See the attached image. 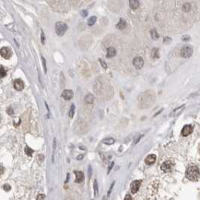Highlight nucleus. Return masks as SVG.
<instances>
[{"instance_id":"nucleus-1","label":"nucleus","mask_w":200,"mask_h":200,"mask_svg":"<svg viewBox=\"0 0 200 200\" xmlns=\"http://www.w3.org/2000/svg\"><path fill=\"white\" fill-rule=\"evenodd\" d=\"M185 176L187 179L191 180V181H197V180H198L200 176L199 169L197 168V166H194V165L189 166L186 170Z\"/></svg>"},{"instance_id":"nucleus-2","label":"nucleus","mask_w":200,"mask_h":200,"mask_svg":"<svg viewBox=\"0 0 200 200\" xmlns=\"http://www.w3.org/2000/svg\"><path fill=\"white\" fill-rule=\"evenodd\" d=\"M67 25L64 22H57L55 24V32L59 36H62L67 31Z\"/></svg>"},{"instance_id":"nucleus-3","label":"nucleus","mask_w":200,"mask_h":200,"mask_svg":"<svg viewBox=\"0 0 200 200\" xmlns=\"http://www.w3.org/2000/svg\"><path fill=\"white\" fill-rule=\"evenodd\" d=\"M173 166H174V163H173V162H172V161H170V160H168V161H165V162H163L162 165H161V169L162 170V172H171V171L172 170Z\"/></svg>"},{"instance_id":"nucleus-4","label":"nucleus","mask_w":200,"mask_h":200,"mask_svg":"<svg viewBox=\"0 0 200 200\" xmlns=\"http://www.w3.org/2000/svg\"><path fill=\"white\" fill-rule=\"evenodd\" d=\"M192 54H193V49H192V47L191 46H183L182 48V50H181V55L182 56V57H184V58H188V57H190V56L192 55Z\"/></svg>"},{"instance_id":"nucleus-5","label":"nucleus","mask_w":200,"mask_h":200,"mask_svg":"<svg viewBox=\"0 0 200 200\" xmlns=\"http://www.w3.org/2000/svg\"><path fill=\"white\" fill-rule=\"evenodd\" d=\"M133 65H134V67H136V68L139 69V68H141V67H143V65H144V61H143V59H142L141 57L137 56V57H135V58H134Z\"/></svg>"},{"instance_id":"nucleus-6","label":"nucleus","mask_w":200,"mask_h":200,"mask_svg":"<svg viewBox=\"0 0 200 200\" xmlns=\"http://www.w3.org/2000/svg\"><path fill=\"white\" fill-rule=\"evenodd\" d=\"M11 55H12V52L8 47H2L1 48V55H2V57L6 58V59H8L11 56Z\"/></svg>"},{"instance_id":"nucleus-7","label":"nucleus","mask_w":200,"mask_h":200,"mask_svg":"<svg viewBox=\"0 0 200 200\" xmlns=\"http://www.w3.org/2000/svg\"><path fill=\"white\" fill-rule=\"evenodd\" d=\"M140 183H141V181H134L132 183H131V186H130V188H131V192L133 194L137 193V191H138V189H139V187H140Z\"/></svg>"},{"instance_id":"nucleus-8","label":"nucleus","mask_w":200,"mask_h":200,"mask_svg":"<svg viewBox=\"0 0 200 200\" xmlns=\"http://www.w3.org/2000/svg\"><path fill=\"white\" fill-rule=\"evenodd\" d=\"M192 132H193V127H192V126H189V125H186V126H184L183 128H182V135L183 137H187V136H189Z\"/></svg>"},{"instance_id":"nucleus-9","label":"nucleus","mask_w":200,"mask_h":200,"mask_svg":"<svg viewBox=\"0 0 200 200\" xmlns=\"http://www.w3.org/2000/svg\"><path fill=\"white\" fill-rule=\"evenodd\" d=\"M14 88L17 91H22L24 89V82L21 79H16L14 81Z\"/></svg>"},{"instance_id":"nucleus-10","label":"nucleus","mask_w":200,"mask_h":200,"mask_svg":"<svg viewBox=\"0 0 200 200\" xmlns=\"http://www.w3.org/2000/svg\"><path fill=\"white\" fill-rule=\"evenodd\" d=\"M72 97H73V91H71V90H65L62 92V98H64L67 101L70 100Z\"/></svg>"},{"instance_id":"nucleus-11","label":"nucleus","mask_w":200,"mask_h":200,"mask_svg":"<svg viewBox=\"0 0 200 200\" xmlns=\"http://www.w3.org/2000/svg\"><path fill=\"white\" fill-rule=\"evenodd\" d=\"M155 162H156V155H154V154L148 155L147 158L145 159V162H146L147 165L153 164Z\"/></svg>"},{"instance_id":"nucleus-12","label":"nucleus","mask_w":200,"mask_h":200,"mask_svg":"<svg viewBox=\"0 0 200 200\" xmlns=\"http://www.w3.org/2000/svg\"><path fill=\"white\" fill-rule=\"evenodd\" d=\"M75 175H76V182H81L84 180V173L80 171H76Z\"/></svg>"},{"instance_id":"nucleus-13","label":"nucleus","mask_w":200,"mask_h":200,"mask_svg":"<svg viewBox=\"0 0 200 200\" xmlns=\"http://www.w3.org/2000/svg\"><path fill=\"white\" fill-rule=\"evenodd\" d=\"M116 27H117V29H119V30H123V29H125L127 27V21L125 20L124 18H120L119 22L116 24Z\"/></svg>"},{"instance_id":"nucleus-14","label":"nucleus","mask_w":200,"mask_h":200,"mask_svg":"<svg viewBox=\"0 0 200 200\" xmlns=\"http://www.w3.org/2000/svg\"><path fill=\"white\" fill-rule=\"evenodd\" d=\"M129 5H130V7H131V8L137 9V7H139V1H137V0H130Z\"/></svg>"},{"instance_id":"nucleus-15","label":"nucleus","mask_w":200,"mask_h":200,"mask_svg":"<svg viewBox=\"0 0 200 200\" xmlns=\"http://www.w3.org/2000/svg\"><path fill=\"white\" fill-rule=\"evenodd\" d=\"M84 100L87 103H92L93 101H94V96L91 94V93H89V94H87L85 96Z\"/></svg>"},{"instance_id":"nucleus-16","label":"nucleus","mask_w":200,"mask_h":200,"mask_svg":"<svg viewBox=\"0 0 200 200\" xmlns=\"http://www.w3.org/2000/svg\"><path fill=\"white\" fill-rule=\"evenodd\" d=\"M116 54V50L113 48V47H110V48H108V50H107V57H112V56H114Z\"/></svg>"},{"instance_id":"nucleus-17","label":"nucleus","mask_w":200,"mask_h":200,"mask_svg":"<svg viewBox=\"0 0 200 200\" xmlns=\"http://www.w3.org/2000/svg\"><path fill=\"white\" fill-rule=\"evenodd\" d=\"M151 56L153 58H158L159 57V50L158 48H153L151 51Z\"/></svg>"},{"instance_id":"nucleus-18","label":"nucleus","mask_w":200,"mask_h":200,"mask_svg":"<svg viewBox=\"0 0 200 200\" xmlns=\"http://www.w3.org/2000/svg\"><path fill=\"white\" fill-rule=\"evenodd\" d=\"M103 143L106 145H112L114 143V139L112 138V137H109V138H106V139H104L103 140Z\"/></svg>"},{"instance_id":"nucleus-19","label":"nucleus","mask_w":200,"mask_h":200,"mask_svg":"<svg viewBox=\"0 0 200 200\" xmlns=\"http://www.w3.org/2000/svg\"><path fill=\"white\" fill-rule=\"evenodd\" d=\"M184 108V105H182V106H181V107H179L178 109H176V110H174L173 112L171 113V116H173V115H176V114H178L181 111H182V109Z\"/></svg>"},{"instance_id":"nucleus-20","label":"nucleus","mask_w":200,"mask_h":200,"mask_svg":"<svg viewBox=\"0 0 200 200\" xmlns=\"http://www.w3.org/2000/svg\"><path fill=\"white\" fill-rule=\"evenodd\" d=\"M151 37H152V39H154V40H157V39H159V37H160V35H159L158 33H157V32H156V30H151Z\"/></svg>"},{"instance_id":"nucleus-21","label":"nucleus","mask_w":200,"mask_h":200,"mask_svg":"<svg viewBox=\"0 0 200 200\" xmlns=\"http://www.w3.org/2000/svg\"><path fill=\"white\" fill-rule=\"evenodd\" d=\"M96 19H97V18H96V17H91V18L88 19V25H89V26H92V25L96 22Z\"/></svg>"},{"instance_id":"nucleus-22","label":"nucleus","mask_w":200,"mask_h":200,"mask_svg":"<svg viewBox=\"0 0 200 200\" xmlns=\"http://www.w3.org/2000/svg\"><path fill=\"white\" fill-rule=\"evenodd\" d=\"M25 153L28 155V156H30V157H31V156L32 155V153H33V150H32L30 147H25Z\"/></svg>"},{"instance_id":"nucleus-23","label":"nucleus","mask_w":200,"mask_h":200,"mask_svg":"<svg viewBox=\"0 0 200 200\" xmlns=\"http://www.w3.org/2000/svg\"><path fill=\"white\" fill-rule=\"evenodd\" d=\"M94 194H95V197H97L98 196V182H97V180H94Z\"/></svg>"},{"instance_id":"nucleus-24","label":"nucleus","mask_w":200,"mask_h":200,"mask_svg":"<svg viewBox=\"0 0 200 200\" xmlns=\"http://www.w3.org/2000/svg\"><path fill=\"white\" fill-rule=\"evenodd\" d=\"M74 113H75V105H74V104H72V106H71L70 110H69V113H68V115H69V117H73V116H74Z\"/></svg>"},{"instance_id":"nucleus-25","label":"nucleus","mask_w":200,"mask_h":200,"mask_svg":"<svg viewBox=\"0 0 200 200\" xmlns=\"http://www.w3.org/2000/svg\"><path fill=\"white\" fill-rule=\"evenodd\" d=\"M182 9L187 12V11L190 9V5H189V4H184V5H183V7H182Z\"/></svg>"},{"instance_id":"nucleus-26","label":"nucleus","mask_w":200,"mask_h":200,"mask_svg":"<svg viewBox=\"0 0 200 200\" xmlns=\"http://www.w3.org/2000/svg\"><path fill=\"white\" fill-rule=\"evenodd\" d=\"M42 64H43V69H44V72H47V68H46V62H45V59H44V57L43 56H42Z\"/></svg>"},{"instance_id":"nucleus-27","label":"nucleus","mask_w":200,"mask_h":200,"mask_svg":"<svg viewBox=\"0 0 200 200\" xmlns=\"http://www.w3.org/2000/svg\"><path fill=\"white\" fill-rule=\"evenodd\" d=\"M99 61H100V63H101V65H102V67H103L104 69H106V68H107V65H106L105 62H104V61H103L102 59H100Z\"/></svg>"},{"instance_id":"nucleus-28","label":"nucleus","mask_w":200,"mask_h":200,"mask_svg":"<svg viewBox=\"0 0 200 200\" xmlns=\"http://www.w3.org/2000/svg\"><path fill=\"white\" fill-rule=\"evenodd\" d=\"M37 200H45V196L43 194H41L37 197Z\"/></svg>"},{"instance_id":"nucleus-29","label":"nucleus","mask_w":200,"mask_h":200,"mask_svg":"<svg viewBox=\"0 0 200 200\" xmlns=\"http://www.w3.org/2000/svg\"><path fill=\"white\" fill-rule=\"evenodd\" d=\"M6 76V71L4 69V67L1 66V77H4Z\"/></svg>"},{"instance_id":"nucleus-30","label":"nucleus","mask_w":200,"mask_h":200,"mask_svg":"<svg viewBox=\"0 0 200 200\" xmlns=\"http://www.w3.org/2000/svg\"><path fill=\"white\" fill-rule=\"evenodd\" d=\"M41 40H42V43H44V41H45V36H44V33H43V32L42 31V34H41Z\"/></svg>"},{"instance_id":"nucleus-31","label":"nucleus","mask_w":200,"mask_h":200,"mask_svg":"<svg viewBox=\"0 0 200 200\" xmlns=\"http://www.w3.org/2000/svg\"><path fill=\"white\" fill-rule=\"evenodd\" d=\"M113 165H114V163H113V162H112V163L110 164L109 168H108V171H107V173H109V172H111V170H112V168L113 167Z\"/></svg>"},{"instance_id":"nucleus-32","label":"nucleus","mask_w":200,"mask_h":200,"mask_svg":"<svg viewBox=\"0 0 200 200\" xmlns=\"http://www.w3.org/2000/svg\"><path fill=\"white\" fill-rule=\"evenodd\" d=\"M81 15H82V17H86L88 15V12L86 10H82L81 11Z\"/></svg>"},{"instance_id":"nucleus-33","label":"nucleus","mask_w":200,"mask_h":200,"mask_svg":"<svg viewBox=\"0 0 200 200\" xmlns=\"http://www.w3.org/2000/svg\"><path fill=\"white\" fill-rule=\"evenodd\" d=\"M4 189L6 190V191H9V189H10V186L8 185V184H5V185H4Z\"/></svg>"},{"instance_id":"nucleus-34","label":"nucleus","mask_w":200,"mask_h":200,"mask_svg":"<svg viewBox=\"0 0 200 200\" xmlns=\"http://www.w3.org/2000/svg\"><path fill=\"white\" fill-rule=\"evenodd\" d=\"M125 200H132V197H130V195H127L125 197Z\"/></svg>"},{"instance_id":"nucleus-35","label":"nucleus","mask_w":200,"mask_h":200,"mask_svg":"<svg viewBox=\"0 0 200 200\" xmlns=\"http://www.w3.org/2000/svg\"><path fill=\"white\" fill-rule=\"evenodd\" d=\"M113 184H114V182H112V185H111V187H110L109 192H108V196H109L110 194H111V192H112V186H113Z\"/></svg>"},{"instance_id":"nucleus-36","label":"nucleus","mask_w":200,"mask_h":200,"mask_svg":"<svg viewBox=\"0 0 200 200\" xmlns=\"http://www.w3.org/2000/svg\"><path fill=\"white\" fill-rule=\"evenodd\" d=\"M7 112H8L9 114H12V113H13V110H11V108H8V110H7Z\"/></svg>"},{"instance_id":"nucleus-37","label":"nucleus","mask_w":200,"mask_h":200,"mask_svg":"<svg viewBox=\"0 0 200 200\" xmlns=\"http://www.w3.org/2000/svg\"><path fill=\"white\" fill-rule=\"evenodd\" d=\"M188 39H190V37H188V36H185V37H182V40L184 41V40H188Z\"/></svg>"},{"instance_id":"nucleus-38","label":"nucleus","mask_w":200,"mask_h":200,"mask_svg":"<svg viewBox=\"0 0 200 200\" xmlns=\"http://www.w3.org/2000/svg\"><path fill=\"white\" fill-rule=\"evenodd\" d=\"M83 158V155H80V156H78V157H77V160H80V159H82Z\"/></svg>"},{"instance_id":"nucleus-39","label":"nucleus","mask_w":200,"mask_h":200,"mask_svg":"<svg viewBox=\"0 0 200 200\" xmlns=\"http://www.w3.org/2000/svg\"><path fill=\"white\" fill-rule=\"evenodd\" d=\"M199 150H200V147H199Z\"/></svg>"}]
</instances>
